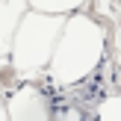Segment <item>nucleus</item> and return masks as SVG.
Returning <instances> with one entry per match:
<instances>
[{
  "instance_id": "nucleus-1",
  "label": "nucleus",
  "mask_w": 121,
  "mask_h": 121,
  "mask_svg": "<svg viewBox=\"0 0 121 121\" xmlns=\"http://www.w3.org/2000/svg\"><path fill=\"white\" fill-rule=\"evenodd\" d=\"M104 47H106V33L95 18H89V15L65 18L62 33H59L56 47H53V56L47 62L53 83L74 86V83L86 80L100 65Z\"/></svg>"
},
{
  "instance_id": "nucleus-2",
  "label": "nucleus",
  "mask_w": 121,
  "mask_h": 121,
  "mask_svg": "<svg viewBox=\"0 0 121 121\" xmlns=\"http://www.w3.org/2000/svg\"><path fill=\"white\" fill-rule=\"evenodd\" d=\"M62 24H65V15H56V12H39V9L24 12L9 50L12 68L18 74H35V71L47 68L56 39L62 33Z\"/></svg>"
},
{
  "instance_id": "nucleus-3",
  "label": "nucleus",
  "mask_w": 121,
  "mask_h": 121,
  "mask_svg": "<svg viewBox=\"0 0 121 121\" xmlns=\"http://www.w3.org/2000/svg\"><path fill=\"white\" fill-rule=\"evenodd\" d=\"M9 121H53L50 98L35 86H21L9 98Z\"/></svg>"
},
{
  "instance_id": "nucleus-4",
  "label": "nucleus",
  "mask_w": 121,
  "mask_h": 121,
  "mask_svg": "<svg viewBox=\"0 0 121 121\" xmlns=\"http://www.w3.org/2000/svg\"><path fill=\"white\" fill-rule=\"evenodd\" d=\"M27 6H30L27 0H0V59L9 56L15 30H18V24H21Z\"/></svg>"
},
{
  "instance_id": "nucleus-5",
  "label": "nucleus",
  "mask_w": 121,
  "mask_h": 121,
  "mask_svg": "<svg viewBox=\"0 0 121 121\" xmlns=\"http://www.w3.org/2000/svg\"><path fill=\"white\" fill-rule=\"evenodd\" d=\"M33 9H39V12H56V15H68V12H74V9H80L86 0H27Z\"/></svg>"
},
{
  "instance_id": "nucleus-6",
  "label": "nucleus",
  "mask_w": 121,
  "mask_h": 121,
  "mask_svg": "<svg viewBox=\"0 0 121 121\" xmlns=\"http://www.w3.org/2000/svg\"><path fill=\"white\" fill-rule=\"evenodd\" d=\"M98 121H121V95H109L100 100Z\"/></svg>"
},
{
  "instance_id": "nucleus-7",
  "label": "nucleus",
  "mask_w": 121,
  "mask_h": 121,
  "mask_svg": "<svg viewBox=\"0 0 121 121\" xmlns=\"http://www.w3.org/2000/svg\"><path fill=\"white\" fill-rule=\"evenodd\" d=\"M0 121H9V112H6V104L0 100Z\"/></svg>"
}]
</instances>
